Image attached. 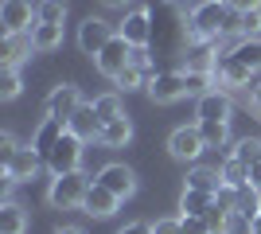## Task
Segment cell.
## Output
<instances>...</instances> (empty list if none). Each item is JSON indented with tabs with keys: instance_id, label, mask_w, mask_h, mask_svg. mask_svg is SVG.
Returning <instances> with one entry per match:
<instances>
[{
	"instance_id": "cell-1",
	"label": "cell",
	"mask_w": 261,
	"mask_h": 234,
	"mask_svg": "<svg viewBox=\"0 0 261 234\" xmlns=\"http://www.w3.org/2000/svg\"><path fill=\"white\" fill-rule=\"evenodd\" d=\"M187 39L191 43H218V47H222V39L234 43L238 39V12L226 0H199L187 12Z\"/></svg>"
},
{
	"instance_id": "cell-2",
	"label": "cell",
	"mask_w": 261,
	"mask_h": 234,
	"mask_svg": "<svg viewBox=\"0 0 261 234\" xmlns=\"http://www.w3.org/2000/svg\"><path fill=\"white\" fill-rule=\"evenodd\" d=\"M94 184V176H86L82 168L78 172H66V176H51V188H47V203L55 211H74L86 203V191Z\"/></svg>"
},
{
	"instance_id": "cell-3",
	"label": "cell",
	"mask_w": 261,
	"mask_h": 234,
	"mask_svg": "<svg viewBox=\"0 0 261 234\" xmlns=\"http://www.w3.org/2000/svg\"><path fill=\"white\" fill-rule=\"evenodd\" d=\"M86 141L82 137H74L70 129H66L63 137H59V145L47 152V160H43V168L51 172V176H66V172H78L82 168V152H86Z\"/></svg>"
},
{
	"instance_id": "cell-4",
	"label": "cell",
	"mask_w": 261,
	"mask_h": 234,
	"mask_svg": "<svg viewBox=\"0 0 261 234\" xmlns=\"http://www.w3.org/2000/svg\"><path fill=\"white\" fill-rule=\"evenodd\" d=\"M0 23H4V35H32V28L39 23V4H32V0H4L0 4Z\"/></svg>"
},
{
	"instance_id": "cell-5",
	"label": "cell",
	"mask_w": 261,
	"mask_h": 234,
	"mask_svg": "<svg viewBox=\"0 0 261 234\" xmlns=\"http://www.w3.org/2000/svg\"><path fill=\"white\" fill-rule=\"evenodd\" d=\"M168 152H172L175 160H184V164H199V156L207 152V141H203V133H199V121L172 129V137H168Z\"/></svg>"
},
{
	"instance_id": "cell-6",
	"label": "cell",
	"mask_w": 261,
	"mask_h": 234,
	"mask_svg": "<svg viewBox=\"0 0 261 234\" xmlns=\"http://www.w3.org/2000/svg\"><path fill=\"white\" fill-rule=\"evenodd\" d=\"M129 59H133V43L125 39V35H113L98 55H94V67H98V74H106L109 82H113L121 70L129 67Z\"/></svg>"
},
{
	"instance_id": "cell-7",
	"label": "cell",
	"mask_w": 261,
	"mask_h": 234,
	"mask_svg": "<svg viewBox=\"0 0 261 234\" xmlns=\"http://www.w3.org/2000/svg\"><path fill=\"white\" fill-rule=\"evenodd\" d=\"M215 82H218V90H238V86H250L253 82V70L242 63L238 55H230V51H218L215 55Z\"/></svg>"
},
{
	"instance_id": "cell-8",
	"label": "cell",
	"mask_w": 261,
	"mask_h": 234,
	"mask_svg": "<svg viewBox=\"0 0 261 234\" xmlns=\"http://www.w3.org/2000/svg\"><path fill=\"white\" fill-rule=\"evenodd\" d=\"M113 35H117V28H113L109 20H101V16H86V20L78 23V51L94 59Z\"/></svg>"
},
{
	"instance_id": "cell-9",
	"label": "cell",
	"mask_w": 261,
	"mask_h": 234,
	"mask_svg": "<svg viewBox=\"0 0 261 234\" xmlns=\"http://www.w3.org/2000/svg\"><path fill=\"white\" fill-rule=\"evenodd\" d=\"M117 35H125L133 47L152 43V8H129L117 23Z\"/></svg>"
},
{
	"instance_id": "cell-10",
	"label": "cell",
	"mask_w": 261,
	"mask_h": 234,
	"mask_svg": "<svg viewBox=\"0 0 261 234\" xmlns=\"http://www.w3.org/2000/svg\"><path fill=\"white\" fill-rule=\"evenodd\" d=\"M78 110H82V94L74 82H59L47 94V117H55V121H70Z\"/></svg>"
},
{
	"instance_id": "cell-11",
	"label": "cell",
	"mask_w": 261,
	"mask_h": 234,
	"mask_svg": "<svg viewBox=\"0 0 261 234\" xmlns=\"http://www.w3.org/2000/svg\"><path fill=\"white\" fill-rule=\"evenodd\" d=\"M148 98L152 101H175V98H184L187 94V78H184V70H156L152 74V82H148Z\"/></svg>"
},
{
	"instance_id": "cell-12",
	"label": "cell",
	"mask_w": 261,
	"mask_h": 234,
	"mask_svg": "<svg viewBox=\"0 0 261 234\" xmlns=\"http://www.w3.org/2000/svg\"><path fill=\"white\" fill-rule=\"evenodd\" d=\"M94 179H98V184H106L117 199H129L133 191H137V172H133L129 164H106Z\"/></svg>"
},
{
	"instance_id": "cell-13",
	"label": "cell",
	"mask_w": 261,
	"mask_h": 234,
	"mask_svg": "<svg viewBox=\"0 0 261 234\" xmlns=\"http://www.w3.org/2000/svg\"><path fill=\"white\" fill-rule=\"evenodd\" d=\"M39 168H43V156L35 152L32 145H20V148H16V156H12L0 172H8L16 184H28V179H35V172H39Z\"/></svg>"
},
{
	"instance_id": "cell-14",
	"label": "cell",
	"mask_w": 261,
	"mask_h": 234,
	"mask_svg": "<svg viewBox=\"0 0 261 234\" xmlns=\"http://www.w3.org/2000/svg\"><path fill=\"white\" fill-rule=\"evenodd\" d=\"M230 113H234V98H230V90H211L199 98V121H230Z\"/></svg>"
},
{
	"instance_id": "cell-15",
	"label": "cell",
	"mask_w": 261,
	"mask_h": 234,
	"mask_svg": "<svg viewBox=\"0 0 261 234\" xmlns=\"http://www.w3.org/2000/svg\"><path fill=\"white\" fill-rule=\"evenodd\" d=\"M117 207H121V199L106 188V184H98V179H94V184H90V191H86L82 211L94 215V219H109V215H117Z\"/></svg>"
},
{
	"instance_id": "cell-16",
	"label": "cell",
	"mask_w": 261,
	"mask_h": 234,
	"mask_svg": "<svg viewBox=\"0 0 261 234\" xmlns=\"http://www.w3.org/2000/svg\"><path fill=\"white\" fill-rule=\"evenodd\" d=\"M66 129H70L74 137H82V141H98L101 137V117L94 113V101H82V110L66 121Z\"/></svg>"
},
{
	"instance_id": "cell-17",
	"label": "cell",
	"mask_w": 261,
	"mask_h": 234,
	"mask_svg": "<svg viewBox=\"0 0 261 234\" xmlns=\"http://www.w3.org/2000/svg\"><path fill=\"white\" fill-rule=\"evenodd\" d=\"M32 51H35L32 35H4V39H0V70H4V67L20 70V63L32 55Z\"/></svg>"
},
{
	"instance_id": "cell-18",
	"label": "cell",
	"mask_w": 261,
	"mask_h": 234,
	"mask_svg": "<svg viewBox=\"0 0 261 234\" xmlns=\"http://www.w3.org/2000/svg\"><path fill=\"white\" fill-rule=\"evenodd\" d=\"M66 133V121H55V117H43V121H39V129H35L32 133V141H28V145L35 148V152L43 156L47 160V152H51L55 145H59V137Z\"/></svg>"
},
{
	"instance_id": "cell-19",
	"label": "cell",
	"mask_w": 261,
	"mask_h": 234,
	"mask_svg": "<svg viewBox=\"0 0 261 234\" xmlns=\"http://www.w3.org/2000/svg\"><path fill=\"white\" fill-rule=\"evenodd\" d=\"M184 188H195V191H211L215 195L218 188H222V168H207V164H191V172H187Z\"/></svg>"
},
{
	"instance_id": "cell-20",
	"label": "cell",
	"mask_w": 261,
	"mask_h": 234,
	"mask_svg": "<svg viewBox=\"0 0 261 234\" xmlns=\"http://www.w3.org/2000/svg\"><path fill=\"white\" fill-rule=\"evenodd\" d=\"M28 226H32V219L16 199L0 203V234H28Z\"/></svg>"
},
{
	"instance_id": "cell-21",
	"label": "cell",
	"mask_w": 261,
	"mask_h": 234,
	"mask_svg": "<svg viewBox=\"0 0 261 234\" xmlns=\"http://www.w3.org/2000/svg\"><path fill=\"white\" fill-rule=\"evenodd\" d=\"M133 141V121L121 113L117 121H109V125H101V137H98V145L101 148H125Z\"/></svg>"
},
{
	"instance_id": "cell-22",
	"label": "cell",
	"mask_w": 261,
	"mask_h": 234,
	"mask_svg": "<svg viewBox=\"0 0 261 234\" xmlns=\"http://www.w3.org/2000/svg\"><path fill=\"white\" fill-rule=\"evenodd\" d=\"M218 51H230V55H238L246 67L253 70V74H261V39H246V35H238L230 47H218Z\"/></svg>"
},
{
	"instance_id": "cell-23",
	"label": "cell",
	"mask_w": 261,
	"mask_h": 234,
	"mask_svg": "<svg viewBox=\"0 0 261 234\" xmlns=\"http://www.w3.org/2000/svg\"><path fill=\"white\" fill-rule=\"evenodd\" d=\"M59 43H63V23H35L32 28V47L39 51V55L55 51Z\"/></svg>"
},
{
	"instance_id": "cell-24",
	"label": "cell",
	"mask_w": 261,
	"mask_h": 234,
	"mask_svg": "<svg viewBox=\"0 0 261 234\" xmlns=\"http://www.w3.org/2000/svg\"><path fill=\"white\" fill-rule=\"evenodd\" d=\"M211 207H215V195H211V191L184 188V195H179V215H207Z\"/></svg>"
},
{
	"instance_id": "cell-25",
	"label": "cell",
	"mask_w": 261,
	"mask_h": 234,
	"mask_svg": "<svg viewBox=\"0 0 261 234\" xmlns=\"http://www.w3.org/2000/svg\"><path fill=\"white\" fill-rule=\"evenodd\" d=\"M218 168H222V184H230V188H246V184H250V168L242 164L238 156H230V152H226Z\"/></svg>"
},
{
	"instance_id": "cell-26",
	"label": "cell",
	"mask_w": 261,
	"mask_h": 234,
	"mask_svg": "<svg viewBox=\"0 0 261 234\" xmlns=\"http://www.w3.org/2000/svg\"><path fill=\"white\" fill-rule=\"evenodd\" d=\"M199 133H203L207 148H226V141H230V121H199Z\"/></svg>"
},
{
	"instance_id": "cell-27",
	"label": "cell",
	"mask_w": 261,
	"mask_h": 234,
	"mask_svg": "<svg viewBox=\"0 0 261 234\" xmlns=\"http://www.w3.org/2000/svg\"><path fill=\"white\" fill-rule=\"evenodd\" d=\"M94 113L101 117V125L117 121L121 113H125V106H121V94H101V98H94Z\"/></svg>"
},
{
	"instance_id": "cell-28",
	"label": "cell",
	"mask_w": 261,
	"mask_h": 234,
	"mask_svg": "<svg viewBox=\"0 0 261 234\" xmlns=\"http://www.w3.org/2000/svg\"><path fill=\"white\" fill-rule=\"evenodd\" d=\"M230 156H238V160H242L246 168H250V164H257V160H261V141H257V137H242V141H234Z\"/></svg>"
},
{
	"instance_id": "cell-29",
	"label": "cell",
	"mask_w": 261,
	"mask_h": 234,
	"mask_svg": "<svg viewBox=\"0 0 261 234\" xmlns=\"http://www.w3.org/2000/svg\"><path fill=\"white\" fill-rule=\"evenodd\" d=\"M20 90H23V78L16 67H4L0 70V98L12 101V98H20Z\"/></svg>"
},
{
	"instance_id": "cell-30",
	"label": "cell",
	"mask_w": 261,
	"mask_h": 234,
	"mask_svg": "<svg viewBox=\"0 0 261 234\" xmlns=\"http://www.w3.org/2000/svg\"><path fill=\"white\" fill-rule=\"evenodd\" d=\"M66 0H39V23H63L66 20Z\"/></svg>"
},
{
	"instance_id": "cell-31",
	"label": "cell",
	"mask_w": 261,
	"mask_h": 234,
	"mask_svg": "<svg viewBox=\"0 0 261 234\" xmlns=\"http://www.w3.org/2000/svg\"><path fill=\"white\" fill-rule=\"evenodd\" d=\"M238 35H246V39H261V8L238 12Z\"/></svg>"
},
{
	"instance_id": "cell-32",
	"label": "cell",
	"mask_w": 261,
	"mask_h": 234,
	"mask_svg": "<svg viewBox=\"0 0 261 234\" xmlns=\"http://www.w3.org/2000/svg\"><path fill=\"white\" fill-rule=\"evenodd\" d=\"M215 203L222 207V211H230V215H234V211H238V188H230V184H222V188L215 191Z\"/></svg>"
},
{
	"instance_id": "cell-33",
	"label": "cell",
	"mask_w": 261,
	"mask_h": 234,
	"mask_svg": "<svg viewBox=\"0 0 261 234\" xmlns=\"http://www.w3.org/2000/svg\"><path fill=\"white\" fill-rule=\"evenodd\" d=\"M179 223H184V234H211L203 215H179Z\"/></svg>"
},
{
	"instance_id": "cell-34",
	"label": "cell",
	"mask_w": 261,
	"mask_h": 234,
	"mask_svg": "<svg viewBox=\"0 0 261 234\" xmlns=\"http://www.w3.org/2000/svg\"><path fill=\"white\" fill-rule=\"evenodd\" d=\"M16 148H20V141H16V137H12V133H0V168L16 156Z\"/></svg>"
},
{
	"instance_id": "cell-35",
	"label": "cell",
	"mask_w": 261,
	"mask_h": 234,
	"mask_svg": "<svg viewBox=\"0 0 261 234\" xmlns=\"http://www.w3.org/2000/svg\"><path fill=\"white\" fill-rule=\"evenodd\" d=\"M152 234H184V223H179V219H156Z\"/></svg>"
},
{
	"instance_id": "cell-36",
	"label": "cell",
	"mask_w": 261,
	"mask_h": 234,
	"mask_svg": "<svg viewBox=\"0 0 261 234\" xmlns=\"http://www.w3.org/2000/svg\"><path fill=\"white\" fill-rule=\"evenodd\" d=\"M117 234H152V223H129V226H121Z\"/></svg>"
},
{
	"instance_id": "cell-37",
	"label": "cell",
	"mask_w": 261,
	"mask_h": 234,
	"mask_svg": "<svg viewBox=\"0 0 261 234\" xmlns=\"http://www.w3.org/2000/svg\"><path fill=\"white\" fill-rule=\"evenodd\" d=\"M234 12H253V8H261V0H226Z\"/></svg>"
},
{
	"instance_id": "cell-38",
	"label": "cell",
	"mask_w": 261,
	"mask_h": 234,
	"mask_svg": "<svg viewBox=\"0 0 261 234\" xmlns=\"http://www.w3.org/2000/svg\"><path fill=\"white\" fill-rule=\"evenodd\" d=\"M129 4L133 0H101V8H109V12H129Z\"/></svg>"
},
{
	"instance_id": "cell-39",
	"label": "cell",
	"mask_w": 261,
	"mask_h": 234,
	"mask_svg": "<svg viewBox=\"0 0 261 234\" xmlns=\"http://www.w3.org/2000/svg\"><path fill=\"white\" fill-rule=\"evenodd\" d=\"M250 106L261 113V82H253V90H250Z\"/></svg>"
},
{
	"instance_id": "cell-40",
	"label": "cell",
	"mask_w": 261,
	"mask_h": 234,
	"mask_svg": "<svg viewBox=\"0 0 261 234\" xmlns=\"http://www.w3.org/2000/svg\"><path fill=\"white\" fill-rule=\"evenodd\" d=\"M250 184L261 191V160H257V164H250Z\"/></svg>"
},
{
	"instance_id": "cell-41",
	"label": "cell",
	"mask_w": 261,
	"mask_h": 234,
	"mask_svg": "<svg viewBox=\"0 0 261 234\" xmlns=\"http://www.w3.org/2000/svg\"><path fill=\"white\" fill-rule=\"evenodd\" d=\"M55 234H82V230H78V226H59Z\"/></svg>"
}]
</instances>
